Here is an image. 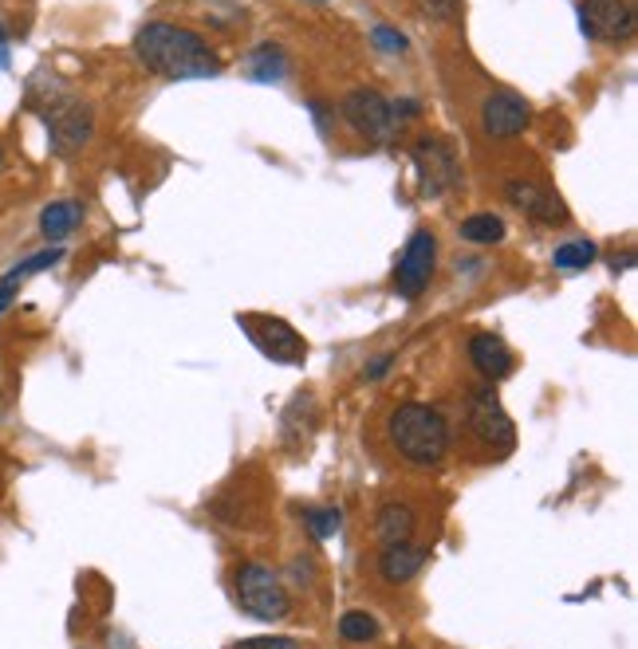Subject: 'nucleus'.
<instances>
[{
    "mask_svg": "<svg viewBox=\"0 0 638 649\" xmlns=\"http://www.w3.org/2000/svg\"><path fill=\"white\" fill-rule=\"evenodd\" d=\"M134 55L147 72L162 79H213L221 75V55L213 52L194 28L166 24V20H150L134 36Z\"/></svg>",
    "mask_w": 638,
    "mask_h": 649,
    "instance_id": "obj_1",
    "label": "nucleus"
},
{
    "mask_svg": "<svg viewBox=\"0 0 638 649\" xmlns=\"http://www.w3.org/2000/svg\"><path fill=\"white\" fill-rule=\"evenodd\" d=\"M387 437L390 448L398 457L414 468H434L445 461L450 453V421H445L442 410L425 402H402L390 410L387 418Z\"/></svg>",
    "mask_w": 638,
    "mask_h": 649,
    "instance_id": "obj_2",
    "label": "nucleus"
},
{
    "mask_svg": "<svg viewBox=\"0 0 638 649\" xmlns=\"http://www.w3.org/2000/svg\"><path fill=\"white\" fill-rule=\"evenodd\" d=\"M44 119L47 127V147H52V154L60 158H72L79 154V150L91 142L95 134V107L84 99H75L72 91H64V87H56V91L47 95V99H40L36 107H32Z\"/></svg>",
    "mask_w": 638,
    "mask_h": 649,
    "instance_id": "obj_3",
    "label": "nucleus"
},
{
    "mask_svg": "<svg viewBox=\"0 0 638 649\" xmlns=\"http://www.w3.org/2000/svg\"><path fill=\"white\" fill-rule=\"evenodd\" d=\"M233 586H237L241 610L260 618V623H284L288 614H292V598H288L284 583H280V575L269 563H257V559L241 563V567L233 571Z\"/></svg>",
    "mask_w": 638,
    "mask_h": 649,
    "instance_id": "obj_4",
    "label": "nucleus"
},
{
    "mask_svg": "<svg viewBox=\"0 0 638 649\" xmlns=\"http://www.w3.org/2000/svg\"><path fill=\"white\" fill-rule=\"evenodd\" d=\"M410 158H414V170H418V190H422V197H430V202L450 197V193L462 185V158H457L450 138L422 134L414 147H410Z\"/></svg>",
    "mask_w": 638,
    "mask_h": 649,
    "instance_id": "obj_5",
    "label": "nucleus"
},
{
    "mask_svg": "<svg viewBox=\"0 0 638 649\" xmlns=\"http://www.w3.org/2000/svg\"><path fill=\"white\" fill-rule=\"evenodd\" d=\"M437 268V240L430 229H414V237L407 240L402 257L394 264V292L402 300H418V295L430 288Z\"/></svg>",
    "mask_w": 638,
    "mask_h": 649,
    "instance_id": "obj_6",
    "label": "nucleus"
},
{
    "mask_svg": "<svg viewBox=\"0 0 638 649\" xmlns=\"http://www.w3.org/2000/svg\"><path fill=\"white\" fill-rule=\"evenodd\" d=\"M465 418H469L473 437L482 441L485 448H500V453H509L512 441H517L509 413H505V405L497 402V393H493V386H477V390L469 393Z\"/></svg>",
    "mask_w": 638,
    "mask_h": 649,
    "instance_id": "obj_7",
    "label": "nucleus"
},
{
    "mask_svg": "<svg viewBox=\"0 0 638 649\" xmlns=\"http://www.w3.org/2000/svg\"><path fill=\"white\" fill-rule=\"evenodd\" d=\"M339 110H343V119H347V127L359 138L382 142V138H390L398 130L394 115H390V99H382L375 87H355V91H347Z\"/></svg>",
    "mask_w": 638,
    "mask_h": 649,
    "instance_id": "obj_8",
    "label": "nucleus"
},
{
    "mask_svg": "<svg viewBox=\"0 0 638 649\" xmlns=\"http://www.w3.org/2000/svg\"><path fill=\"white\" fill-rule=\"evenodd\" d=\"M241 327L272 363H304L307 343L292 323L277 320V315H241Z\"/></svg>",
    "mask_w": 638,
    "mask_h": 649,
    "instance_id": "obj_9",
    "label": "nucleus"
},
{
    "mask_svg": "<svg viewBox=\"0 0 638 649\" xmlns=\"http://www.w3.org/2000/svg\"><path fill=\"white\" fill-rule=\"evenodd\" d=\"M580 28L583 36L599 44H627L635 36V12L627 0H583Z\"/></svg>",
    "mask_w": 638,
    "mask_h": 649,
    "instance_id": "obj_10",
    "label": "nucleus"
},
{
    "mask_svg": "<svg viewBox=\"0 0 638 649\" xmlns=\"http://www.w3.org/2000/svg\"><path fill=\"white\" fill-rule=\"evenodd\" d=\"M532 122V107L512 91H493L482 102V134L493 142H509V138L525 134Z\"/></svg>",
    "mask_w": 638,
    "mask_h": 649,
    "instance_id": "obj_11",
    "label": "nucleus"
},
{
    "mask_svg": "<svg viewBox=\"0 0 638 649\" xmlns=\"http://www.w3.org/2000/svg\"><path fill=\"white\" fill-rule=\"evenodd\" d=\"M505 197H509L528 220H537V225H552L555 229V225H567V220H572L567 205L560 202V193L544 190L540 182H528V177H512V182H505Z\"/></svg>",
    "mask_w": 638,
    "mask_h": 649,
    "instance_id": "obj_12",
    "label": "nucleus"
},
{
    "mask_svg": "<svg viewBox=\"0 0 638 649\" xmlns=\"http://www.w3.org/2000/svg\"><path fill=\"white\" fill-rule=\"evenodd\" d=\"M469 363H473V370L485 378V382H500V378L512 375L517 358H512V350L505 347V338L482 331V335L469 338Z\"/></svg>",
    "mask_w": 638,
    "mask_h": 649,
    "instance_id": "obj_13",
    "label": "nucleus"
},
{
    "mask_svg": "<svg viewBox=\"0 0 638 649\" xmlns=\"http://www.w3.org/2000/svg\"><path fill=\"white\" fill-rule=\"evenodd\" d=\"M425 567V548L410 540H398V543H382L379 551V578L390 586H402Z\"/></svg>",
    "mask_w": 638,
    "mask_h": 649,
    "instance_id": "obj_14",
    "label": "nucleus"
},
{
    "mask_svg": "<svg viewBox=\"0 0 638 649\" xmlns=\"http://www.w3.org/2000/svg\"><path fill=\"white\" fill-rule=\"evenodd\" d=\"M79 225H84V202H75V197L52 202L40 213V232H44L47 245H64Z\"/></svg>",
    "mask_w": 638,
    "mask_h": 649,
    "instance_id": "obj_15",
    "label": "nucleus"
},
{
    "mask_svg": "<svg viewBox=\"0 0 638 649\" xmlns=\"http://www.w3.org/2000/svg\"><path fill=\"white\" fill-rule=\"evenodd\" d=\"M457 237L465 240V245H477V248H493L500 245V240L509 237V225L497 217V213H473V217L462 220V229H457Z\"/></svg>",
    "mask_w": 638,
    "mask_h": 649,
    "instance_id": "obj_16",
    "label": "nucleus"
},
{
    "mask_svg": "<svg viewBox=\"0 0 638 649\" xmlns=\"http://www.w3.org/2000/svg\"><path fill=\"white\" fill-rule=\"evenodd\" d=\"M375 536L379 543H398L414 536V512L407 504H382L379 516H375Z\"/></svg>",
    "mask_w": 638,
    "mask_h": 649,
    "instance_id": "obj_17",
    "label": "nucleus"
},
{
    "mask_svg": "<svg viewBox=\"0 0 638 649\" xmlns=\"http://www.w3.org/2000/svg\"><path fill=\"white\" fill-rule=\"evenodd\" d=\"M249 72H252V79L257 83H280L288 75V55H284V47L280 44H260V47H252V55H249Z\"/></svg>",
    "mask_w": 638,
    "mask_h": 649,
    "instance_id": "obj_18",
    "label": "nucleus"
},
{
    "mask_svg": "<svg viewBox=\"0 0 638 649\" xmlns=\"http://www.w3.org/2000/svg\"><path fill=\"white\" fill-rule=\"evenodd\" d=\"M595 257H599V248H595L592 240H567V245H560L552 252V264L560 268V272H580V268L595 264Z\"/></svg>",
    "mask_w": 638,
    "mask_h": 649,
    "instance_id": "obj_19",
    "label": "nucleus"
},
{
    "mask_svg": "<svg viewBox=\"0 0 638 649\" xmlns=\"http://www.w3.org/2000/svg\"><path fill=\"white\" fill-rule=\"evenodd\" d=\"M339 638L352 641V646H367V641L379 638V623L367 610H347L339 618Z\"/></svg>",
    "mask_w": 638,
    "mask_h": 649,
    "instance_id": "obj_20",
    "label": "nucleus"
},
{
    "mask_svg": "<svg viewBox=\"0 0 638 649\" xmlns=\"http://www.w3.org/2000/svg\"><path fill=\"white\" fill-rule=\"evenodd\" d=\"M304 523L315 540H332L335 531L343 528V512L339 508H312V512L304 516Z\"/></svg>",
    "mask_w": 638,
    "mask_h": 649,
    "instance_id": "obj_21",
    "label": "nucleus"
},
{
    "mask_svg": "<svg viewBox=\"0 0 638 649\" xmlns=\"http://www.w3.org/2000/svg\"><path fill=\"white\" fill-rule=\"evenodd\" d=\"M418 12L430 20H437V24H450V20H457L465 12V0H414Z\"/></svg>",
    "mask_w": 638,
    "mask_h": 649,
    "instance_id": "obj_22",
    "label": "nucleus"
},
{
    "mask_svg": "<svg viewBox=\"0 0 638 649\" xmlns=\"http://www.w3.org/2000/svg\"><path fill=\"white\" fill-rule=\"evenodd\" d=\"M370 40H375V47L379 52H387V55H402L407 52V36L398 32V28H390V24H375V32H370Z\"/></svg>",
    "mask_w": 638,
    "mask_h": 649,
    "instance_id": "obj_23",
    "label": "nucleus"
},
{
    "mask_svg": "<svg viewBox=\"0 0 638 649\" xmlns=\"http://www.w3.org/2000/svg\"><path fill=\"white\" fill-rule=\"evenodd\" d=\"M233 649H304L296 638H245Z\"/></svg>",
    "mask_w": 638,
    "mask_h": 649,
    "instance_id": "obj_24",
    "label": "nucleus"
},
{
    "mask_svg": "<svg viewBox=\"0 0 638 649\" xmlns=\"http://www.w3.org/2000/svg\"><path fill=\"white\" fill-rule=\"evenodd\" d=\"M17 292H20V280H12V275H0V315H4V312L12 307Z\"/></svg>",
    "mask_w": 638,
    "mask_h": 649,
    "instance_id": "obj_25",
    "label": "nucleus"
},
{
    "mask_svg": "<svg viewBox=\"0 0 638 649\" xmlns=\"http://www.w3.org/2000/svg\"><path fill=\"white\" fill-rule=\"evenodd\" d=\"M390 366H394V355H390V350H387V355H379V358H375V363L367 366V370H363V378H367V382H379V378L387 375Z\"/></svg>",
    "mask_w": 638,
    "mask_h": 649,
    "instance_id": "obj_26",
    "label": "nucleus"
},
{
    "mask_svg": "<svg viewBox=\"0 0 638 649\" xmlns=\"http://www.w3.org/2000/svg\"><path fill=\"white\" fill-rule=\"evenodd\" d=\"M307 110H312V119H315V127H320V134H327V130H332V110H327V102L312 99V102H307Z\"/></svg>",
    "mask_w": 638,
    "mask_h": 649,
    "instance_id": "obj_27",
    "label": "nucleus"
},
{
    "mask_svg": "<svg viewBox=\"0 0 638 649\" xmlns=\"http://www.w3.org/2000/svg\"><path fill=\"white\" fill-rule=\"evenodd\" d=\"M12 64V52H9V24H0V67Z\"/></svg>",
    "mask_w": 638,
    "mask_h": 649,
    "instance_id": "obj_28",
    "label": "nucleus"
},
{
    "mask_svg": "<svg viewBox=\"0 0 638 649\" xmlns=\"http://www.w3.org/2000/svg\"><path fill=\"white\" fill-rule=\"evenodd\" d=\"M0 170H4V142H0Z\"/></svg>",
    "mask_w": 638,
    "mask_h": 649,
    "instance_id": "obj_29",
    "label": "nucleus"
},
{
    "mask_svg": "<svg viewBox=\"0 0 638 649\" xmlns=\"http://www.w3.org/2000/svg\"><path fill=\"white\" fill-rule=\"evenodd\" d=\"M312 4H324V0H312Z\"/></svg>",
    "mask_w": 638,
    "mask_h": 649,
    "instance_id": "obj_30",
    "label": "nucleus"
}]
</instances>
